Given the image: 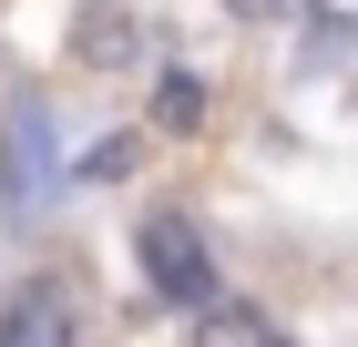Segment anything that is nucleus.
<instances>
[{
	"instance_id": "nucleus-1",
	"label": "nucleus",
	"mask_w": 358,
	"mask_h": 347,
	"mask_svg": "<svg viewBox=\"0 0 358 347\" xmlns=\"http://www.w3.org/2000/svg\"><path fill=\"white\" fill-rule=\"evenodd\" d=\"M134 266H143V296H164L185 317L215 307V245H205V225H185V214H143L134 225Z\"/></svg>"
},
{
	"instance_id": "nucleus-2",
	"label": "nucleus",
	"mask_w": 358,
	"mask_h": 347,
	"mask_svg": "<svg viewBox=\"0 0 358 347\" xmlns=\"http://www.w3.org/2000/svg\"><path fill=\"white\" fill-rule=\"evenodd\" d=\"M0 347H72V296L62 286H10L0 296Z\"/></svg>"
},
{
	"instance_id": "nucleus-3",
	"label": "nucleus",
	"mask_w": 358,
	"mask_h": 347,
	"mask_svg": "<svg viewBox=\"0 0 358 347\" xmlns=\"http://www.w3.org/2000/svg\"><path fill=\"white\" fill-rule=\"evenodd\" d=\"M72 52H83V72H134V61H143V41H134V21H123V10H83Z\"/></svg>"
},
{
	"instance_id": "nucleus-4",
	"label": "nucleus",
	"mask_w": 358,
	"mask_h": 347,
	"mask_svg": "<svg viewBox=\"0 0 358 347\" xmlns=\"http://www.w3.org/2000/svg\"><path fill=\"white\" fill-rule=\"evenodd\" d=\"M194 347H287V337H276V317H256V307H236V296H225V307H205V317H194Z\"/></svg>"
},
{
	"instance_id": "nucleus-5",
	"label": "nucleus",
	"mask_w": 358,
	"mask_h": 347,
	"mask_svg": "<svg viewBox=\"0 0 358 347\" xmlns=\"http://www.w3.org/2000/svg\"><path fill=\"white\" fill-rule=\"evenodd\" d=\"M154 123H164V133H194V123H205V82H194V72H164V92H154Z\"/></svg>"
},
{
	"instance_id": "nucleus-6",
	"label": "nucleus",
	"mask_w": 358,
	"mask_h": 347,
	"mask_svg": "<svg viewBox=\"0 0 358 347\" xmlns=\"http://www.w3.org/2000/svg\"><path fill=\"white\" fill-rule=\"evenodd\" d=\"M246 10H276V0H246Z\"/></svg>"
}]
</instances>
